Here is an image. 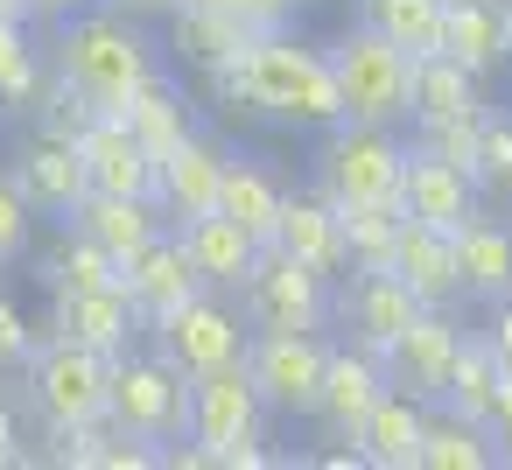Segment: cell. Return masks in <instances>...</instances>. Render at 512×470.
Returning <instances> with one entry per match:
<instances>
[{"instance_id":"1","label":"cell","mask_w":512,"mask_h":470,"mask_svg":"<svg viewBox=\"0 0 512 470\" xmlns=\"http://www.w3.org/2000/svg\"><path fill=\"white\" fill-rule=\"evenodd\" d=\"M211 85H218V106H232V113H260V120H281V127H309V134H323V127L344 120L330 50H309V43H295L288 29L253 36V43L239 50V64H225Z\"/></svg>"},{"instance_id":"2","label":"cell","mask_w":512,"mask_h":470,"mask_svg":"<svg viewBox=\"0 0 512 470\" xmlns=\"http://www.w3.org/2000/svg\"><path fill=\"white\" fill-rule=\"evenodd\" d=\"M57 71H64L99 113H120L148 78H162L155 43H148V36L134 29V15H120V8L64 15V22H57Z\"/></svg>"},{"instance_id":"3","label":"cell","mask_w":512,"mask_h":470,"mask_svg":"<svg viewBox=\"0 0 512 470\" xmlns=\"http://www.w3.org/2000/svg\"><path fill=\"white\" fill-rule=\"evenodd\" d=\"M330 71H337L344 120H365V127H400V120H407L414 57L393 50L372 22H358V29H344V36L330 43Z\"/></svg>"},{"instance_id":"4","label":"cell","mask_w":512,"mask_h":470,"mask_svg":"<svg viewBox=\"0 0 512 470\" xmlns=\"http://www.w3.org/2000/svg\"><path fill=\"white\" fill-rule=\"evenodd\" d=\"M400 169H407V141L393 127H365V120H337L316 141V190L330 204H372V197H400Z\"/></svg>"},{"instance_id":"5","label":"cell","mask_w":512,"mask_h":470,"mask_svg":"<svg viewBox=\"0 0 512 470\" xmlns=\"http://www.w3.org/2000/svg\"><path fill=\"white\" fill-rule=\"evenodd\" d=\"M106 421L148 442H176L190 428V379L162 351H120L106 372Z\"/></svg>"},{"instance_id":"6","label":"cell","mask_w":512,"mask_h":470,"mask_svg":"<svg viewBox=\"0 0 512 470\" xmlns=\"http://www.w3.org/2000/svg\"><path fill=\"white\" fill-rule=\"evenodd\" d=\"M183 435L211 456V470H225L246 442H267V400H260L246 358H239V365H218V372H204V379H190V428H183Z\"/></svg>"},{"instance_id":"7","label":"cell","mask_w":512,"mask_h":470,"mask_svg":"<svg viewBox=\"0 0 512 470\" xmlns=\"http://www.w3.org/2000/svg\"><path fill=\"white\" fill-rule=\"evenodd\" d=\"M106 372H113L106 351L43 337L36 358H29V400H36L43 428H85V421H106Z\"/></svg>"},{"instance_id":"8","label":"cell","mask_w":512,"mask_h":470,"mask_svg":"<svg viewBox=\"0 0 512 470\" xmlns=\"http://www.w3.org/2000/svg\"><path fill=\"white\" fill-rule=\"evenodd\" d=\"M239 316L253 330H323L330 323V281L281 246H260L253 274L239 281Z\"/></svg>"},{"instance_id":"9","label":"cell","mask_w":512,"mask_h":470,"mask_svg":"<svg viewBox=\"0 0 512 470\" xmlns=\"http://www.w3.org/2000/svg\"><path fill=\"white\" fill-rule=\"evenodd\" d=\"M155 330V351L183 372V379H204V372H218V365H239L246 358V337H253V323L232 309V302H218V295H190V302H176L162 323H148Z\"/></svg>"},{"instance_id":"10","label":"cell","mask_w":512,"mask_h":470,"mask_svg":"<svg viewBox=\"0 0 512 470\" xmlns=\"http://www.w3.org/2000/svg\"><path fill=\"white\" fill-rule=\"evenodd\" d=\"M323 330H253L246 337V372L267 400V414H316L323 393Z\"/></svg>"},{"instance_id":"11","label":"cell","mask_w":512,"mask_h":470,"mask_svg":"<svg viewBox=\"0 0 512 470\" xmlns=\"http://www.w3.org/2000/svg\"><path fill=\"white\" fill-rule=\"evenodd\" d=\"M50 337L120 358V351H134L141 316H134V302H127L120 281L113 288H50Z\"/></svg>"},{"instance_id":"12","label":"cell","mask_w":512,"mask_h":470,"mask_svg":"<svg viewBox=\"0 0 512 470\" xmlns=\"http://www.w3.org/2000/svg\"><path fill=\"white\" fill-rule=\"evenodd\" d=\"M456 337H463V323L449 316V309H421L393 344H386V386H400L407 400H421V407H435L442 400V379H449V358H456Z\"/></svg>"},{"instance_id":"13","label":"cell","mask_w":512,"mask_h":470,"mask_svg":"<svg viewBox=\"0 0 512 470\" xmlns=\"http://www.w3.org/2000/svg\"><path fill=\"white\" fill-rule=\"evenodd\" d=\"M330 309H344L351 337H358L372 358H386V344L421 316V302L407 295V281H400L393 267H351V274H344V295H330Z\"/></svg>"},{"instance_id":"14","label":"cell","mask_w":512,"mask_h":470,"mask_svg":"<svg viewBox=\"0 0 512 470\" xmlns=\"http://www.w3.org/2000/svg\"><path fill=\"white\" fill-rule=\"evenodd\" d=\"M120 288H127V302H134V316H141V330H148V323H162L176 302H190V295L204 288V274L190 267V253H183L176 232H155L141 253L120 260Z\"/></svg>"},{"instance_id":"15","label":"cell","mask_w":512,"mask_h":470,"mask_svg":"<svg viewBox=\"0 0 512 470\" xmlns=\"http://www.w3.org/2000/svg\"><path fill=\"white\" fill-rule=\"evenodd\" d=\"M218 183H225V148L197 127L155 162V204H162L169 225H183L197 211H218Z\"/></svg>"},{"instance_id":"16","label":"cell","mask_w":512,"mask_h":470,"mask_svg":"<svg viewBox=\"0 0 512 470\" xmlns=\"http://www.w3.org/2000/svg\"><path fill=\"white\" fill-rule=\"evenodd\" d=\"M386 393V365L365 344H330L323 358V393H316V421L337 442H358V421L372 414V400Z\"/></svg>"},{"instance_id":"17","label":"cell","mask_w":512,"mask_h":470,"mask_svg":"<svg viewBox=\"0 0 512 470\" xmlns=\"http://www.w3.org/2000/svg\"><path fill=\"white\" fill-rule=\"evenodd\" d=\"M15 190L29 197V211H36V218H57V225H64V218L85 204L92 176H85V162H78V148H71V141L36 134V141L15 155Z\"/></svg>"},{"instance_id":"18","label":"cell","mask_w":512,"mask_h":470,"mask_svg":"<svg viewBox=\"0 0 512 470\" xmlns=\"http://www.w3.org/2000/svg\"><path fill=\"white\" fill-rule=\"evenodd\" d=\"M274 246L295 253L302 267H316L323 281H344L351 274V253H344V225H337V204L323 190H288L281 197V225H274Z\"/></svg>"},{"instance_id":"19","label":"cell","mask_w":512,"mask_h":470,"mask_svg":"<svg viewBox=\"0 0 512 470\" xmlns=\"http://www.w3.org/2000/svg\"><path fill=\"white\" fill-rule=\"evenodd\" d=\"M71 148H78V162H85L92 190L155 197V155L134 141V127H127V120H113V113H92V127H85Z\"/></svg>"},{"instance_id":"20","label":"cell","mask_w":512,"mask_h":470,"mask_svg":"<svg viewBox=\"0 0 512 470\" xmlns=\"http://www.w3.org/2000/svg\"><path fill=\"white\" fill-rule=\"evenodd\" d=\"M386 267L407 281V295L421 309H449L456 302V232H435V225L400 211V239H393Z\"/></svg>"},{"instance_id":"21","label":"cell","mask_w":512,"mask_h":470,"mask_svg":"<svg viewBox=\"0 0 512 470\" xmlns=\"http://www.w3.org/2000/svg\"><path fill=\"white\" fill-rule=\"evenodd\" d=\"M400 211L435 225V232H456L463 218H477V183L463 169H449L442 155H421L407 148V169H400Z\"/></svg>"},{"instance_id":"22","label":"cell","mask_w":512,"mask_h":470,"mask_svg":"<svg viewBox=\"0 0 512 470\" xmlns=\"http://www.w3.org/2000/svg\"><path fill=\"white\" fill-rule=\"evenodd\" d=\"M71 225H78V232H92L113 260L141 253L155 232H169L162 204H155V197H127V190H85V204L71 211Z\"/></svg>"},{"instance_id":"23","label":"cell","mask_w":512,"mask_h":470,"mask_svg":"<svg viewBox=\"0 0 512 470\" xmlns=\"http://www.w3.org/2000/svg\"><path fill=\"white\" fill-rule=\"evenodd\" d=\"M456 295H470V302L512 295V225H498L484 211L456 225Z\"/></svg>"},{"instance_id":"24","label":"cell","mask_w":512,"mask_h":470,"mask_svg":"<svg viewBox=\"0 0 512 470\" xmlns=\"http://www.w3.org/2000/svg\"><path fill=\"white\" fill-rule=\"evenodd\" d=\"M176 239H183L190 267L204 274V288H239V281L253 274V260H260V239H246L225 211H197V218H183Z\"/></svg>"},{"instance_id":"25","label":"cell","mask_w":512,"mask_h":470,"mask_svg":"<svg viewBox=\"0 0 512 470\" xmlns=\"http://www.w3.org/2000/svg\"><path fill=\"white\" fill-rule=\"evenodd\" d=\"M442 57L484 85L505 64V0H442Z\"/></svg>"},{"instance_id":"26","label":"cell","mask_w":512,"mask_h":470,"mask_svg":"<svg viewBox=\"0 0 512 470\" xmlns=\"http://www.w3.org/2000/svg\"><path fill=\"white\" fill-rule=\"evenodd\" d=\"M421 421H428V407L407 400L400 386H386L372 400V414L358 421V456L372 470H414L421 463Z\"/></svg>"},{"instance_id":"27","label":"cell","mask_w":512,"mask_h":470,"mask_svg":"<svg viewBox=\"0 0 512 470\" xmlns=\"http://www.w3.org/2000/svg\"><path fill=\"white\" fill-rule=\"evenodd\" d=\"M253 43V29L232 15V8H176V29H169V50L190 64V71H204V78H218L225 64H239V50Z\"/></svg>"},{"instance_id":"28","label":"cell","mask_w":512,"mask_h":470,"mask_svg":"<svg viewBox=\"0 0 512 470\" xmlns=\"http://www.w3.org/2000/svg\"><path fill=\"white\" fill-rule=\"evenodd\" d=\"M456 113H477V78H470L456 57H442V50L414 57V78H407V120H414V127H435V120H456Z\"/></svg>"},{"instance_id":"29","label":"cell","mask_w":512,"mask_h":470,"mask_svg":"<svg viewBox=\"0 0 512 470\" xmlns=\"http://www.w3.org/2000/svg\"><path fill=\"white\" fill-rule=\"evenodd\" d=\"M281 183L260 169V162H232L225 155V183H218V211L246 232V239H260V246H274V225H281Z\"/></svg>"},{"instance_id":"30","label":"cell","mask_w":512,"mask_h":470,"mask_svg":"<svg viewBox=\"0 0 512 470\" xmlns=\"http://www.w3.org/2000/svg\"><path fill=\"white\" fill-rule=\"evenodd\" d=\"M491 463H498V442L484 435V421L428 407V421H421V463L414 470H491Z\"/></svg>"},{"instance_id":"31","label":"cell","mask_w":512,"mask_h":470,"mask_svg":"<svg viewBox=\"0 0 512 470\" xmlns=\"http://www.w3.org/2000/svg\"><path fill=\"white\" fill-rule=\"evenodd\" d=\"M113 120H127V127H134V141H141L155 162H162V155L190 134V106H183V92H176L169 78H148V85H141V92H134Z\"/></svg>"},{"instance_id":"32","label":"cell","mask_w":512,"mask_h":470,"mask_svg":"<svg viewBox=\"0 0 512 470\" xmlns=\"http://www.w3.org/2000/svg\"><path fill=\"white\" fill-rule=\"evenodd\" d=\"M498 379H505L498 351H491L484 337H456V358H449V379H442V400H435V407H449V414H463V421H484Z\"/></svg>"},{"instance_id":"33","label":"cell","mask_w":512,"mask_h":470,"mask_svg":"<svg viewBox=\"0 0 512 470\" xmlns=\"http://www.w3.org/2000/svg\"><path fill=\"white\" fill-rule=\"evenodd\" d=\"M43 281H50V288H113V281H120V260H113L92 232H78V225L64 218L57 246L43 253Z\"/></svg>"},{"instance_id":"34","label":"cell","mask_w":512,"mask_h":470,"mask_svg":"<svg viewBox=\"0 0 512 470\" xmlns=\"http://www.w3.org/2000/svg\"><path fill=\"white\" fill-rule=\"evenodd\" d=\"M365 22L407 57L442 50V0H365Z\"/></svg>"},{"instance_id":"35","label":"cell","mask_w":512,"mask_h":470,"mask_svg":"<svg viewBox=\"0 0 512 470\" xmlns=\"http://www.w3.org/2000/svg\"><path fill=\"white\" fill-rule=\"evenodd\" d=\"M344 225V253L351 267H386L393 239H400V197H372V204H337Z\"/></svg>"},{"instance_id":"36","label":"cell","mask_w":512,"mask_h":470,"mask_svg":"<svg viewBox=\"0 0 512 470\" xmlns=\"http://www.w3.org/2000/svg\"><path fill=\"white\" fill-rule=\"evenodd\" d=\"M43 92V57L29 43V22L0 15V106H29Z\"/></svg>"},{"instance_id":"37","label":"cell","mask_w":512,"mask_h":470,"mask_svg":"<svg viewBox=\"0 0 512 470\" xmlns=\"http://www.w3.org/2000/svg\"><path fill=\"white\" fill-rule=\"evenodd\" d=\"M29 113H36V134H50V141H78V134L92 127V113H99V106H92V99L57 71V78L29 99Z\"/></svg>"},{"instance_id":"38","label":"cell","mask_w":512,"mask_h":470,"mask_svg":"<svg viewBox=\"0 0 512 470\" xmlns=\"http://www.w3.org/2000/svg\"><path fill=\"white\" fill-rule=\"evenodd\" d=\"M477 120H484V106L477 113H456V120H435V127H421V155H442L449 169H463L470 183H477Z\"/></svg>"},{"instance_id":"39","label":"cell","mask_w":512,"mask_h":470,"mask_svg":"<svg viewBox=\"0 0 512 470\" xmlns=\"http://www.w3.org/2000/svg\"><path fill=\"white\" fill-rule=\"evenodd\" d=\"M512 190V113L477 120V190Z\"/></svg>"},{"instance_id":"40","label":"cell","mask_w":512,"mask_h":470,"mask_svg":"<svg viewBox=\"0 0 512 470\" xmlns=\"http://www.w3.org/2000/svg\"><path fill=\"white\" fill-rule=\"evenodd\" d=\"M29 239H36V211H29V197L15 190V176H0V267L22 260Z\"/></svg>"},{"instance_id":"41","label":"cell","mask_w":512,"mask_h":470,"mask_svg":"<svg viewBox=\"0 0 512 470\" xmlns=\"http://www.w3.org/2000/svg\"><path fill=\"white\" fill-rule=\"evenodd\" d=\"M36 344H43V330L22 316V302L0 295V365H29V358H36Z\"/></svg>"},{"instance_id":"42","label":"cell","mask_w":512,"mask_h":470,"mask_svg":"<svg viewBox=\"0 0 512 470\" xmlns=\"http://www.w3.org/2000/svg\"><path fill=\"white\" fill-rule=\"evenodd\" d=\"M295 8H302V0H232V15H239L253 36H274V29H288V22H295Z\"/></svg>"},{"instance_id":"43","label":"cell","mask_w":512,"mask_h":470,"mask_svg":"<svg viewBox=\"0 0 512 470\" xmlns=\"http://www.w3.org/2000/svg\"><path fill=\"white\" fill-rule=\"evenodd\" d=\"M484 435L498 442V463H505V442H512V372L498 379V393H491V407H484Z\"/></svg>"},{"instance_id":"44","label":"cell","mask_w":512,"mask_h":470,"mask_svg":"<svg viewBox=\"0 0 512 470\" xmlns=\"http://www.w3.org/2000/svg\"><path fill=\"white\" fill-rule=\"evenodd\" d=\"M484 344H491V351H498V365L512 372V295L498 302V316H491V330H484Z\"/></svg>"},{"instance_id":"45","label":"cell","mask_w":512,"mask_h":470,"mask_svg":"<svg viewBox=\"0 0 512 470\" xmlns=\"http://www.w3.org/2000/svg\"><path fill=\"white\" fill-rule=\"evenodd\" d=\"M15 463H29V449H22V428H15L8 400H0V470H15Z\"/></svg>"},{"instance_id":"46","label":"cell","mask_w":512,"mask_h":470,"mask_svg":"<svg viewBox=\"0 0 512 470\" xmlns=\"http://www.w3.org/2000/svg\"><path fill=\"white\" fill-rule=\"evenodd\" d=\"M106 8H120V15H176L183 0H106Z\"/></svg>"},{"instance_id":"47","label":"cell","mask_w":512,"mask_h":470,"mask_svg":"<svg viewBox=\"0 0 512 470\" xmlns=\"http://www.w3.org/2000/svg\"><path fill=\"white\" fill-rule=\"evenodd\" d=\"M78 15V0H29V22H64Z\"/></svg>"},{"instance_id":"48","label":"cell","mask_w":512,"mask_h":470,"mask_svg":"<svg viewBox=\"0 0 512 470\" xmlns=\"http://www.w3.org/2000/svg\"><path fill=\"white\" fill-rule=\"evenodd\" d=\"M0 15H8V22H29V0H0Z\"/></svg>"},{"instance_id":"49","label":"cell","mask_w":512,"mask_h":470,"mask_svg":"<svg viewBox=\"0 0 512 470\" xmlns=\"http://www.w3.org/2000/svg\"><path fill=\"white\" fill-rule=\"evenodd\" d=\"M505 64H512V0H505Z\"/></svg>"},{"instance_id":"50","label":"cell","mask_w":512,"mask_h":470,"mask_svg":"<svg viewBox=\"0 0 512 470\" xmlns=\"http://www.w3.org/2000/svg\"><path fill=\"white\" fill-rule=\"evenodd\" d=\"M183 8H232V0H183Z\"/></svg>"},{"instance_id":"51","label":"cell","mask_w":512,"mask_h":470,"mask_svg":"<svg viewBox=\"0 0 512 470\" xmlns=\"http://www.w3.org/2000/svg\"><path fill=\"white\" fill-rule=\"evenodd\" d=\"M0 400H8V379H0Z\"/></svg>"},{"instance_id":"52","label":"cell","mask_w":512,"mask_h":470,"mask_svg":"<svg viewBox=\"0 0 512 470\" xmlns=\"http://www.w3.org/2000/svg\"><path fill=\"white\" fill-rule=\"evenodd\" d=\"M505 463H512V442H505Z\"/></svg>"}]
</instances>
